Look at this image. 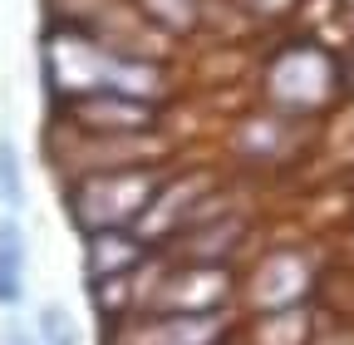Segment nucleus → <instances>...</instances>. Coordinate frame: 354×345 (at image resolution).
Instances as JSON below:
<instances>
[{
    "instance_id": "obj_1",
    "label": "nucleus",
    "mask_w": 354,
    "mask_h": 345,
    "mask_svg": "<svg viewBox=\"0 0 354 345\" xmlns=\"http://www.w3.org/2000/svg\"><path fill=\"white\" fill-rule=\"evenodd\" d=\"M256 94H261V109H276L286 118H315V114L339 104L344 69L320 39L300 35V39H286L281 50H271L261 60Z\"/></svg>"
},
{
    "instance_id": "obj_2",
    "label": "nucleus",
    "mask_w": 354,
    "mask_h": 345,
    "mask_svg": "<svg viewBox=\"0 0 354 345\" xmlns=\"http://www.w3.org/2000/svg\"><path fill=\"white\" fill-rule=\"evenodd\" d=\"M167 183V163H133V168H99L59 183V202L69 212L74 232H109V227H138L153 197Z\"/></svg>"
},
{
    "instance_id": "obj_3",
    "label": "nucleus",
    "mask_w": 354,
    "mask_h": 345,
    "mask_svg": "<svg viewBox=\"0 0 354 345\" xmlns=\"http://www.w3.org/2000/svg\"><path fill=\"white\" fill-rule=\"evenodd\" d=\"M236 311H138L109 330V345H236Z\"/></svg>"
},
{
    "instance_id": "obj_4",
    "label": "nucleus",
    "mask_w": 354,
    "mask_h": 345,
    "mask_svg": "<svg viewBox=\"0 0 354 345\" xmlns=\"http://www.w3.org/2000/svg\"><path fill=\"white\" fill-rule=\"evenodd\" d=\"M310 296H315V262L300 247H276L241 272V306L251 316L310 306Z\"/></svg>"
},
{
    "instance_id": "obj_5",
    "label": "nucleus",
    "mask_w": 354,
    "mask_h": 345,
    "mask_svg": "<svg viewBox=\"0 0 354 345\" xmlns=\"http://www.w3.org/2000/svg\"><path fill=\"white\" fill-rule=\"evenodd\" d=\"M59 118L84 128V134H158L162 104L123 94V89H99V94H84V99L64 104Z\"/></svg>"
},
{
    "instance_id": "obj_6",
    "label": "nucleus",
    "mask_w": 354,
    "mask_h": 345,
    "mask_svg": "<svg viewBox=\"0 0 354 345\" xmlns=\"http://www.w3.org/2000/svg\"><path fill=\"white\" fill-rule=\"evenodd\" d=\"M251 237V222L246 218H197L192 227H183L172 242H167V256L177 262H216V267H236V256Z\"/></svg>"
},
{
    "instance_id": "obj_7",
    "label": "nucleus",
    "mask_w": 354,
    "mask_h": 345,
    "mask_svg": "<svg viewBox=\"0 0 354 345\" xmlns=\"http://www.w3.org/2000/svg\"><path fill=\"white\" fill-rule=\"evenodd\" d=\"M153 262V247L133 227H109V232H84V281H109V276H133Z\"/></svg>"
},
{
    "instance_id": "obj_8",
    "label": "nucleus",
    "mask_w": 354,
    "mask_h": 345,
    "mask_svg": "<svg viewBox=\"0 0 354 345\" xmlns=\"http://www.w3.org/2000/svg\"><path fill=\"white\" fill-rule=\"evenodd\" d=\"M236 345H315V321H310V306L251 316V321L236 330Z\"/></svg>"
},
{
    "instance_id": "obj_9",
    "label": "nucleus",
    "mask_w": 354,
    "mask_h": 345,
    "mask_svg": "<svg viewBox=\"0 0 354 345\" xmlns=\"http://www.w3.org/2000/svg\"><path fill=\"white\" fill-rule=\"evenodd\" d=\"M25 276H30V237L15 218H0V306L6 311L25 301Z\"/></svg>"
},
{
    "instance_id": "obj_10",
    "label": "nucleus",
    "mask_w": 354,
    "mask_h": 345,
    "mask_svg": "<svg viewBox=\"0 0 354 345\" xmlns=\"http://www.w3.org/2000/svg\"><path fill=\"white\" fill-rule=\"evenodd\" d=\"M133 10L167 39H187L207 25V0H133Z\"/></svg>"
},
{
    "instance_id": "obj_11",
    "label": "nucleus",
    "mask_w": 354,
    "mask_h": 345,
    "mask_svg": "<svg viewBox=\"0 0 354 345\" xmlns=\"http://www.w3.org/2000/svg\"><path fill=\"white\" fill-rule=\"evenodd\" d=\"M35 330H39V340L44 345H79L84 335H79V326H74V316L59 306V301H50L39 316H35Z\"/></svg>"
},
{
    "instance_id": "obj_12",
    "label": "nucleus",
    "mask_w": 354,
    "mask_h": 345,
    "mask_svg": "<svg viewBox=\"0 0 354 345\" xmlns=\"http://www.w3.org/2000/svg\"><path fill=\"white\" fill-rule=\"evenodd\" d=\"M0 197L10 207H25V168H20L15 139H0Z\"/></svg>"
},
{
    "instance_id": "obj_13",
    "label": "nucleus",
    "mask_w": 354,
    "mask_h": 345,
    "mask_svg": "<svg viewBox=\"0 0 354 345\" xmlns=\"http://www.w3.org/2000/svg\"><path fill=\"white\" fill-rule=\"evenodd\" d=\"M232 10H241L251 25H281L300 10V0H227Z\"/></svg>"
},
{
    "instance_id": "obj_14",
    "label": "nucleus",
    "mask_w": 354,
    "mask_h": 345,
    "mask_svg": "<svg viewBox=\"0 0 354 345\" xmlns=\"http://www.w3.org/2000/svg\"><path fill=\"white\" fill-rule=\"evenodd\" d=\"M0 340H6V345H44V340H39V330H35V326H20L15 316L6 321V330H0Z\"/></svg>"
}]
</instances>
